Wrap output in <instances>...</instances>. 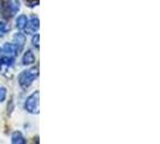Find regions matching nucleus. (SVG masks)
Instances as JSON below:
<instances>
[{
	"label": "nucleus",
	"instance_id": "obj_1",
	"mask_svg": "<svg viewBox=\"0 0 160 144\" xmlns=\"http://www.w3.org/2000/svg\"><path fill=\"white\" fill-rule=\"evenodd\" d=\"M38 76H39V69H38V67H32V69L25 70V71H23L19 74L18 82H19L21 87L25 89L32 84V80L35 79Z\"/></svg>",
	"mask_w": 160,
	"mask_h": 144
},
{
	"label": "nucleus",
	"instance_id": "obj_2",
	"mask_svg": "<svg viewBox=\"0 0 160 144\" xmlns=\"http://www.w3.org/2000/svg\"><path fill=\"white\" fill-rule=\"evenodd\" d=\"M39 97H40V93L35 91L27 98L24 107L29 113H32V114H38L39 113Z\"/></svg>",
	"mask_w": 160,
	"mask_h": 144
},
{
	"label": "nucleus",
	"instance_id": "obj_3",
	"mask_svg": "<svg viewBox=\"0 0 160 144\" xmlns=\"http://www.w3.org/2000/svg\"><path fill=\"white\" fill-rule=\"evenodd\" d=\"M15 63V58L13 56H8V55H4L0 58V70L1 71H8V69L13 65Z\"/></svg>",
	"mask_w": 160,
	"mask_h": 144
},
{
	"label": "nucleus",
	"instance_id": "obj_4",
	"mask_svg": "<svg viewBox=\"0 0 160 144\" xmlns=\"http://www.w3.org/2000/svg\"><path fill=\"white\" fill-rule=\"evenodd\" d=\"M18 52H19L18 48H17L13 43H5L4 47H2V53H4L5 55L16 58L17 54H18Z\"/></svg>",
	"mask_w": 160,
	"mask_h": 144
},
{
	"label": "nucleus",
	"instance_id": "obj_5",
	"mask_svg": "<svg viewBox=\"0 0 160 144\" xmlns=\"http://www.w3.org/2000/svg\"><path fill=\"white\" fill-rule=\"evenodd\" d=\"M6 8L10 11V15H16L17 12L19 11L21 8V2L18 0H8V4H6Z\"/></svg>",
	"mask_w": 160,
	"mask_h": 144
},
{
	"label": "nucleus",
	"instance_id": "obj_6",
	"mask_svg": "<svg viewBox=\"0 0 160 144\" xmlns=\"http://www.w3.org/2000/svg\"><path fill=\"white\" fill-rule=\"evenodd\" d=\"M24 43H25V36L22 32H17L16 35L13 36V45L18 48V50H22Z\"/></svg>",
	"mask_w": 160,
	"mask_h": 144
},
{
	"label": "nucleus",
	"instance_id": "obj_7",
	"mask_svg": "<svg viewBox=\"0 0 160 144\" xmlns=\"http://www.w3.org/2000/svg\"><path fill=\"white\" fill-rule=\"evenodd\" d=\"M16 23H17V28L19 30L27 29V26H28V17L25 16V15H19V16L17 17Z\"/></svg>",
	"mask_w": 160,
	"mask_h": 144
},
{
	"label": "nucleus",
	"instance_id": "obj_8",
	"mask_svg": "<svg viewBox=\"0 0 160 144\" xmlns=\"http://www.w3.org/2000/svg\"><path fill=\"white\" fill-rule=\"evenodd\" d=\"M22 63H23V65H30L32 63H35V55H34V53H32V50H27L24 53Z\"/></svg>",
	"mask_w": 160,
	"mask_h": 144
},
{
	"label": "nucleus",
	"instance_id": "obj_9",
	"mask_svg": "<svg viewBox=\"0 0 160 144\" xmlns=\"http://www.w3.org/2000/svg\"><path fill=\"white\" fill-rule=\"evenodd\" d=\"M11 142L13 144H23V143H25V139H24L23 135L17 131V132H15V133L12 135V137H11Z\"/></svg>",
	"mask_w": 160,
	"mask_h": 144
},
{
	"label": "nucleus",
	"instance_id": "obj_10",
	"mask_svg": "<svg viewBox=\"0 0 160 144\" xmlns=\"http://www.w3.org/2000/svg\"><path fill=\"white\" fill-rule=\"evenodd\" d=\"M28 24H29V28H30V30L32 31H38L39 30V24H40V22H39V18L36 16H32V18H30V22H28Z\"/></svg>",
	"mask_w": 160,
	"mask_h": 144
},
{
	"label": "nucleus",
	"instance_id": "obj_11",
	"mask_svg": "<svg viewBox=\"0 0 160 144\" xmlns=\"http://www.w3.org/2000/svg\"><path fill=\"white\" fill-rule=\"evenodd\" d=\"M8 30V25L6 23H4V22H0V37H2L6 31Z\"/></svg>",
	"mask_w": 160,
	"mask_h": 144
},
{
	"label": "nucleus",
	"instance_id": "obj_12",
	"mask_svg": "<svg viewBox=\"0 0 160 144\" xmlns=\"http://www.w3.org/2000/svg\"><path fill=\"white\" fill-rule=\"evenodd\" d=\"M5 97H6V89L0 87V102H2L5 100Z\"/></svg>",
	"mask_w": 160,
	"mask_h": 144
},
{
	"label": "nucleus",
	"instance_id": "obj_13",
	"mask_svg": "<svg viewBox=\"0 0 160 144\" xmlns=\"http://www.w3.org/2000/svg\"><path fill=\"white\" fill-rule=\"evenodd\" d=\"M39 39H40V36H39V34H36V35H34V36H32V45H34V46H36L38 48H39Z\"/></svg>",
	"mask_w": 160,
	"mask_h": 144
}]
</instances>
